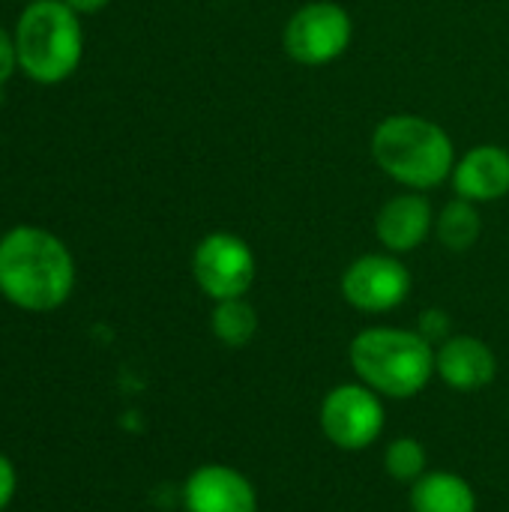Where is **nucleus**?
Here are the masks:
<instances>
[{
    "label": "nucleus",
    "instance_id": "obj_7",
    "mask_svg": "<svg viewBox=\"0 0 509 512\" xmlns=\"http://www.w3.org/2000/svg\"><path fill=\"white\" fill-rule=\"evenodd\" d=\"M255 270L252 246L228 231L207 234L192 252V276L210 300L246 297L255 282Z\"/></svg>",
    "mask_w": 509,
    "mask_h": 512
},
{
    "label": "nucleus",
    "instance_id": "obj_4",
    "mask_svg": "<svg viewBox=\"0 0 509 512\" xmlns=\"http://www.w3.org/2000/svg\"><path fill=\"white\" fill-rule=\"evenodd\" d=\"M18 66L42 84L63 81L81 60V24L63 0L30 3L15 30Z\"/></svg>",
    "mask_w": 509,
    "mask_h": 512
},
{
    "label": "nucleus",
    "instance_id": "obj_14",
    "mask_svg": "<svg viewBox=\"0 0 509 512\" xmlns=\"http://www.w3.org/2000/svg\"><path fill=\"white\" fill-rule=\"evenodd\" d=\"M210 330L225 348H246L258 336V312L246 297L216 300L210 312Z\"/></svg>",
    "mask_w": 509,
    "mask_h": 512
},
{
    "label": "nucleus",
    "instance_id": "obj_10",
    "mask_svg": "<svg viewBox=\"0 0 509 512\" xmlns=\"http://www.w3.org/2000/svg\"><path fill=\"white\" fill-rule=\"evenodd\" d=\"M435 375L456 393H477L498 378V357L483 339L459 333L435 348Z\"/></svg>",
    "mask_w": 509,
    "mask_h": 512
},
{
    "label": "nucleus",
    "instance_id": "obj_9",
    "mask_svg": "<svg viewBox=\"0 0 509 512\" xmlns=\"http://www.w3.org/2000/svg\"><path fill=\"white\" fill-rule=\"evenodd\" d=\"M186 512H258L252 480L231 465H201L183 486Z\"/></svg>",
    "mask_w": 509,
    "mask_h": 512
},
{
    "label": "nucleus",
    "instance_id": "obj_19",
    "mask_svg": "<svg viewBox=\"0 0 509 512\" xmlns=\"http://www.w3.org/2000/svg\"><path fill=\"white\" fill-rule=\"evenodd\" d=\"M15 495V468L9 465L6 456H0V510L12 501Z\"/></svg>",
    "mask_w": 509,
    "mask_h": 512
},
{
    "label": "nucleus",
    "instance_id": "obj_8",
    "mask_svg": "<svg viewBox=\"0 0 509 512\" xmlns=\"http://www.w3.org/2000/svg\"><path fill=\"white\" fill-rule=\"evenodd\" d=\"M342 297L366 315L399 309L411 294V270L393 252H369L348 264L342 273Z\"/></svg>",
    "mask_w": 509,
    "mask_h": 512
},
{
    "label": "nucleus",
    "instance_id": "obj_12",
    "mask_svg": "<svg viewBox=\"0 0 509 512\" xmlns=\"http://www.w3.org/2000/svg\"><path fill=\"white\" fill-rule=\"evenodd\" d=\"M450 180L456 195L465 201H498L509 195V153L498 144H480L456 162Z\"/></svg>",
    "mask_w": 509,
    "mask_h": 512
},
{
    "label": "nucleus",
    "instance_id": "obj_17",
    "mask_svg": "<svg viewBox=\"0 0 509 512\" xmlns=\"http://www.w3.org/2000/svg\"><path fill=\"white\" fill-rule=\"evenodd\" d=\"M420 327H417V333L426 339V342H432L435 348L441 345V342H447L453 333H450V315L444 312V309H426L423 315H420V321H417Z\"/></svg>",
    "mask_w": 509,
    "mask_h": 512
},
{
    "label": "nucleus",
    "instance_id": "obj_13",
    "mask_svg": "<svg viewBox=\"0 0 509 512\" xmlns=\"http://www.w3.org/2000/svg\"><path fill=\"white\" fill-rule=\"evenodd\" d=\"M408 504L411 512H477V492L453 471H429L411 486Z\"/></svg>",
    "mask_w": 509,
    "mask_h": 512
},
{
    "label": "nucleus",
    "instance_id": "obj_5",
    "mask_svg": "<svg viewBox=\"0 0 509 512\" xmlns=\"http://www.w3.org/2000/svg\"><path fill=\"white\" fill-rule=\"evenodd\" d=\"M318 423L324 438L345 453L369 450L387 426L384 399L360 381L339 384L327 390L318 408Z\"/></svg>",
    "mask_w": 509,
    "mask_h": 512
},
{
    "label": "nucleus",
    "instance_id": "obj_11",
    "mask_svg": "<svg viewBox=\"0 0 509 512\" xmlns=\"http://www.w3.org/2000/svg\"><path fill=\"white\" fill-rule=\"evenodd\" d=\"M435 231V210L426 195L402 192L390 198L375 216V234L381 246L393 255L420 249Z\"/></svg>",
    "mask_w": 509,
    "mask_h": 512
},
{
    "label": "nucleus",
    "instance_id": "obj_15",
    "mask_svg": "<svg viewBox=\"0 0 509 512\" xmlns=\"http://www.w3.org/2000/svg\"><path fill=\"white\" fill-rule=\"evenodd\" d=\"M438 243L450 252H468L483 234V216L474 201L456 198L435 219Z\"/></svg>",
    "mask_w": 509,
    "mask_h": 512
},
{
    "label": "nucleus",
    "instance_id": "obj_18",
    "mask_svg": "<svg viewBox=\"0 0 509 512\" xmlns=\"http://www.w3.org/2000/svg\"><path fill=\"white\" fill-rule=\"evenodd\" d=\"M15 63H18V51H15V42L9 39V33L0 27V84L15 72Z\"/></svg>",
    "mask_w": 509,
    "mask_h": 512
},
{
    "label": "nucleus",
    "instance_id": "obj_3",
    "mask_svg": "<svg viewBox=\"0 0 509 512\" xmlns=\"http://www.w3.org/2000/svg\"><path fill=\"white\" fill-rule=\"evenodd\" d=\"M372 156L378 168L408 189H432L456 168L450 135L429 117L393 114L372 132Z\"/></svg>",
    "mask_w": 509,
    "mask_h": 512
},
{
    "label": "nucleus",
    "instance_id": "obj_2",
    "mask_svg": "<svg viewBox=\"0 0 509 512\" xmlns=\"http://www.w3.org/2000/svg\"><path fill=\"white\" fill-rule=\"evenodd\" d=\"M348 363L381 399H414L435 378V345L417 330L369 327L351 339Z\"/></svg>",
    "mask_w": 509,
    "mask_h": 512
},
{
    "label": "nucleus",
    "instance_id": "obj_16",
    "mask_svg": "<svg viewBox=\"0 0 509 512\" xmlns=\"http://www.w3.org/2000/svg\"><path fill=\"white\" fill-rule=\"evenodd\" d=\"M384 471L405 486H414L423 474H429V453L417 438H393L384 450Z\"/></svg>",
    "mask_w": 509,
    "mask_h": 512
},
{
    "label": "nucleus",
    "instance_id": "obj_6",
    "mask_svg": "<svg viewBox=\"0 0 509 512\" xmlns=\"http://www.w3.org/2000/svg\"><path fill=\"white\" fill-rule=\"evenodd\" d=\"M351 36V15L333 0H315L288 18L282 30V45L291 60L303 66H324L345 54Z\"/></svg>",
    "mask_w": 509,
    "mask_h": 512
},
{
    "label": "nucleus",
    "instance_id": "obj_20",
    "mask_svg": "<svg viewBox=\"0 0 509 512\" xmlns=\"http://www.w3.org/2000/svg\"><path fill=\"white\" fill-rule=\"evenodd\" d=\"M63 3L75 12H99L102 6H108V0H63Z\"/></svg>",
    "mask_w": 509,
    "mask_h": 512
},
{
    "label": "nucleus",
    "instance_id": "obj_1",
    "mask_svg": "<svg viewBox=\"0 0 509 512\" xmlns=\"http://www.w3.org/2000/svg\"><path fill=\"white\" fill-rule=\"evenodd\" d=\"M75 285L69 249L42 228H15L0 240V294L27 309L51 312L66 303Z\"/></svg>",
    "mask_w": 509,
    "mask_h": 512
}]
</instances>
